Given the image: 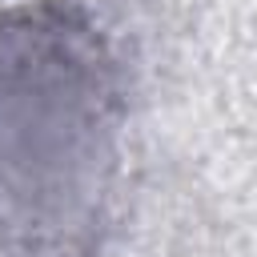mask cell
<instances>
[{
  "mask_svg": "<svg viewBox=\"0 0 257 257\" xmlns=\"http://www.w3.org/2000/svg\"><path fill=\"white\" fill-rule=\"evenodd\" d=\"M124 100L96 28L64 4L0 16V249L76 257L108 217Z\"/></svg>",
  "mask_w": 257,
  "mask_h": 257,
  "instance_id": "obj_1",
  "label": "cell"
}]
</instances>
